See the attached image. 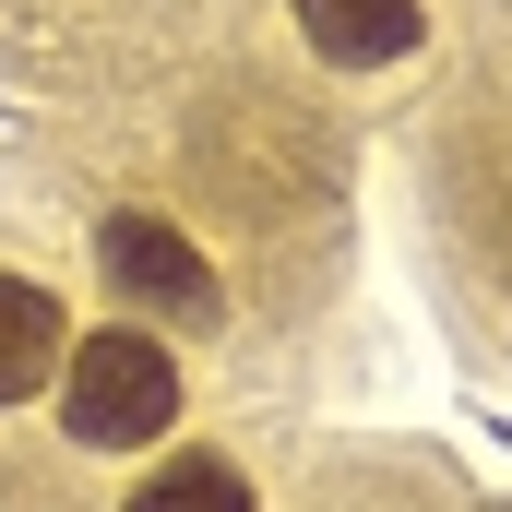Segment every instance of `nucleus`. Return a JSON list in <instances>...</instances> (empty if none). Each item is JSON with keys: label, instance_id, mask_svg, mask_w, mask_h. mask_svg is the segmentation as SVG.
Masks as SVG:
<instances>
[{"label": "nucleus", "instance_id": "1", "mask_svg": "<svg viewBox=\"0 0 512 512\" xmlns=\"http://www.w3.org/2000/svg\"><path fill=\"white\" fill-rule=\"evenodd\" d=\"M60 417H72L84 453H143V441L179 417V358H167L143 322H96V334H72V358H60Z\"/></svg>", "mask_w": 512, "mask_h": 512}, {"label": "nucleus", "instance_id": "2", "mask_svg": "<svg viewBox=\"0 0 512 512\" xmlns=\"http://www.w3.org/2000/svg\"><path fill=\"white\" fill-rule=\"evenodd\" d=\"M96 262H108V286H120L131 310L215 322V262L191 251L179 227H155V215H108V227H96Z\"/></svg>", "mask_w": 512, "mask_h": 512}, {"label": "nucleus", "instance_id": "3", "mask_svg": "<svg viewBox=\"0 0 512 512\" xmlns=\"http://www.w3.org/2000/svg\"><path fill=\"white\" fill-rule=\"evenodd\" d=\"M72 358V322H60V298L36 286V274H0V405H24V393H48V370Z\"/></svg>", "mask_w": 512, "mask_h": 512}, {"label": "nucleus", "instance_id": "4", "mask_svg": "<svg viewBox=\"0 0 512 512\" xmlns=\"http://www.w3.org/2000/svg\"><path fill=\"white\" fill-rule=\"evenodd\" d=\"M298 24H310V48L346 60V72H382V60L417 48V0H298Z\"/></svg>", "mask_w": 512, "mask_h": 512}, {"label": "nucleus", "instance_id": "5", "mask_svg": "<svg viewBox=\"0 0 512 512\" xmlns=\"http://www.w3.org/2000/svg\"><path fill=\"white\" fill-rule=\"evenodd\" d=\"M131 512H262L251 477L227 465V453H167L143 489H131Z\"/></svg>", "mask_w": 512, "mask_h": 512}]
</instances>
